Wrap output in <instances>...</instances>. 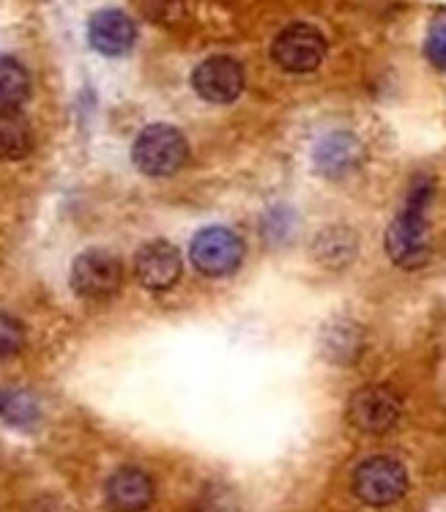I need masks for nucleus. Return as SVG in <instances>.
<instances>
[{"instance_id":"1","label":"nucleus","mask_w":446,"mask_h":512,"mask_svg":"<svg viewBox=\"0 0 446 512\" xmlns=\"http://www.w3.org/2000/svg\"><path fill=\"white\" fill-rule=\"evenodd\" d=\"M433 198V184L427 178H416L408 192L403 211L386 230V255L400 269H419L427 261V203Z\"/></svg>"},{"instance_id":"2","label":"nucleus","mask_w":446,"mask_h":512,"mask_svg":"<svg viewBox=\"0 0 446 512\" xmlns=\"http://www.w3.org/2000/svg\"><path fill=\"white\" fill-rule=\"evenodd\" d=\"M132 159L140 173L146 176H173L187 165L189 143L176 126L154 124L137 135L132 146Z\"/></svg>"},{"instance_id":"3","label":"nucleus","mask_w":446,"mask_h":512,"mask_svg":"<svg viewBox=\"0 0 446 512\" xmlns=\"http://www.w3.org/2000/svg\"><path fill=\"white\" fill-rule=\"evenodd\" d=\"M353 496L370 507H389L408 493V471L397 458L373 455L362 460L351 477Z\"/></svg>"},{"instance_id":"4","label":"nucleus","mask_w":446,"mask_h":512,"mask_svg":"<svg viewBox=\"0 0 446 512\" xmlns=\"http://www.w3.org/2000/svg\"><path fill=\"white\" fill-rule=\"evenodd\" d=\"M345 417L353 428L370 433V436H384L395 428L403 417V400L395 389L386 384H370V387L356 389L348 400Z\"/></svg>"},{"instance_id":"5","label":"nucleus","mask_w":446,"mask_h":512,"mask_svg":"<svg viewBox=\"0 0 446 512\" xmlns=\"http://www.w3.org/2000/svg\"><path fill=\"white\" fill-rule=\"evenodd\" d=\"M124 283V263L107 250H85L72 263V291L88 302H104Z\"/></svg>"},{"instance_id":"6","label":"nucleus","mask_w":446,"mask_h":512,"mask_svg":"<svg viewBox=\"0 0 446 512\" xmlns=\"http://www.w3.org/2000/svg\"><path fill=\"white\" fill-rule=\"evenodd\" d=\"M271 58L282 72H315L326 58V39L318 28H312L307 22H296L277 33V39L271 44Z\"/></svg>"},{"instance_id":"7","label":"nucleus","mask_w":446,"mask_h":512,"mask_svg":"<svg viewBox=\"0 0 446 512\" xmlns=\"http://www.w3.org/2000/svg\"><path fill=\"white\" fill-rule=\"evenodd\" d=\"M189 258L206 277H228L244 261V241L230 228H206L192 239Z\"/></svg>"},{"instance_id":"8","label":"nucleus","mask_w":446,"mask_h":512,"mask_svg":"<svg viewBox=\"0 0 446 512\" xmlns=\"http://www.w3.org/2000/svg\"><path fill=\"white\" fill-rule=\"evenodd\" d=\"M244 66L230 55H214L200 63L192 74V85L200 99L211 105H230L244 91Z\"/></svg>"},{"instance_id":"9","label":"nucleus","mask_w":446,"mask_h":512,"mask_svg":"<svg viewBox=\"0 0 446 512\" xmlns=\"http://www.w3.org/2000/svg\"><path fill=\"white\" fill-rule=\"evenodd\" d=\"M88 42L96 53L107 55V58L126 55L137 42L135 20L121 9L96 11L88 22Z\"/></svg>"},{"instance_id":"10","label":"nucleus","mask_w":446,"mask_h":512,"mask_svg":"<svg viewBox=\"0 0 446 512\" xmlns=\"http://www.w3.org/2000/svg\"><path fill=\"white\" fill-rule=\"evenodd\" d=\"M181 255L167 241H151L135 258L137 283L148 291H170L181 277Z\"/></svg>"},{"instance_id":"11","label":"nucleus","mask_w":446,"mask_h":512,"mask_svg":"<svg viewBox=\"0 0 446 512\" xmlns=\"http://www.w3.org/2000/svg\"><path fill=\"white\" fill-rule=\"evenodd\" d=\"M364 148L359 137L351 132H332L326 135L312 151L315 170L326 178H343L362 165Z\"/></svg>"},{"instance_id":"12","label":"nucleus","mask_w":446,"mask_h":512,"mask_svg":"<svg viewBox=\"0 0 446 512\" xmlns=\"http://www.w3.org/2000/svg\"><path fill=\"white\" fill-rule=\"evenodd\" d=\"M107 504L115 512H143L154 502V480L143 469L126 466L107 480Z\"/></svg>"},{"instance_id":"13","label":"nucleus","mask_w":446,"mask_h":512,"mask_svg":"<svg viewBox=\"0 0 446 512\" xmlns=\"http://www.w3.org/2000/svg\"><path fill=\"white\" fill-rule=\"evenodd\" d=\"M31 96V74L17 58L0 55V113H20Z\"/></svg>"},{"instance_id":"14","label":"nucleus","mask_w":446,"mask_h":512,"mask_svg":"<svg viewBox=\"0 0 446 512\" xmlns=\"http://www.w3.org/2000/svg\"><path fill=\"white\" fill-rule=\"evenodd\" d=\"M312 255L329 269H343L356 255V239L348 228H326L312 244Z\"/></svg>"},{"instance_id":"15","label":"nucleus","mask_w":446,"mask_h":512,"mask_svg":"<svg viewBox=\"0 0 446 512\" xmlns=\"http://www.w3.org/2000/svg\"><path fill=\"white\" fill-rule=\"evenodd\" d=\"M33 151L31 124L20 113H0V159L20 162Z\"/></svg>"},{"instance_id":"16","label":"nucleus","mask_w":446,"mask_h":512,"mask_svg":"<svg viewBox=\"0 0 446 512\" xmlns=\"http://www.w3.org/2000/svg\"><path fill=\"white\" fill-rule=\"evenodd\" d=\"M0 417L17 428H31L39 419V403L28 392H0Z\"/></svg>"},{"instance_id":"17","label":"nucleus","mask_w":446,"mask_h":512,"mask_svg":"<svg viewBox=\"0 0 446 512\" xmlns=\"http://www.w3.org/2000/svg\"><path fill=\"white\" fill-rule=\"evenodd\" d=\"M25 345V329L17 318L0 313V356L20 354Z\"/></svg>"},{"instance_id":"18","label":"nucleus","mask_w":446,"mask_h":512,"mask_svg":"<svg viewBox=\"0 0 446 512\" xmlns=\"http://www.w3.org/2000/svg\"><path fill=\"white\" fill-rule=\"evenodd\" d=\"M427 58L438 66H446V17L436 20L430 25V33H427L425 42Z\"/></svg>"}]
</instances>
